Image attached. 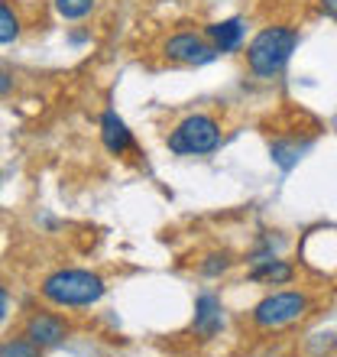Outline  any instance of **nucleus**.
Segmentation results:
<instances>
[{
	"label": "nucleus",
	"instance_id": "423d86ee",
	"mask_svg": "<svg viewBox=\"0 0 337 357\" xmlns=\"http://www.w3.org/2000/svg\"><path fill=\"white\" fill-rule=\"evenodd\" d=\"M23 335L39 348H56L68 338V321L56 312H33L23 325Z\"/></svg>",
	"mask_w": 337,
	"mask_h": 357
},
{
	"label": "nucleus",
	"instance_id": "7ed1b4c3",
	"mask_svg": "<svg viewBox=\"0 0 337 357\" xmlns=\"http://www.w3.org/2000/svg\"><path fill=\"white\" fill-rule=\"evenodd\" d=\"M168 150L178 156H205L221 146V127L211 114H188L175 130L168 133Z\"/></svg>",
	"mask_w": 337,
	"mask_h": 357
},
{
	"label": "nucleus",
	"instance_id": "f03ea898",
	"mask_svg": "<svg viewBox=\"0 0 337 357\" xmlns=\"http://www.w3.org/2000/svg\"><path fill=\"white\" fill-rule=\"evenodd\" d=\"M295 46H299V33L292 26H266L250 39L246 66L256 78H272L289 66Z\"/></svg>",
	"mask_w": 337,
	"mask_h": 357
},
{
	"label": "nucleus",
	"instance_id": "39448f33",
	"mask_svg": "<svg viewBox=\"0 0 337 357\" xmlns=\"http://www.w3.org/2000/svg\"><path fill=\"white\" fill-rule=\"evenodd\" d=\"M162 52H166V59L182 62V66H205V62H211L217 56L211 39L201 36V33H175V36H168Z\"/></svg>",
	"mask_w": 337,
	"mask_h": 357
},
{
	"label": "nucleus",
	"instance_id": "f257e3e1",
	"mask_svg": "<svg viewBox=\"0 0 337 357\" xmlns=\"http://www.w3.org/2000/svg\"><path fill=\"white\" fill-rule=\"evenodd\" d=\"M104 280L91 270H75V266H65V270L49 273L39 292L42 299L58 305V309H84V305H94V302L104 299Z\"/></svg>",
	"mask_w": 337,
	"mask_h": 357
},
{
	"label": "nucleus",
	"instance_id": "6e6552de",
	"mask_svg": "<svg viewBox=\"0 0 337 357\" xmlns=\"http://www.w3.org/2000/svg\"><path fill=\"white\" fill-rule=\"evenodd\" d=\"M244 33H246V23L240 17L221 20V23H211V26L205 29V36L211 39V46H214L217 52H234V49H240Z\"/></svg>",
	"mask_w": 337,
	"mask_h": 357
},
{
	"label": "nucleus",
	"instance_id": "0eeeda50",
	"mask_svg": "<svg viewBox=\"0 0 337 357\" xmlns=\"http://www.w3.org/2000/svg\"><path fill=\"white\" fill-rule=\"evenodd\" d=\"M224 328V309L214 292H201L195 299V319H191V331L198 338H214Z\"/></svg>",
	"mask_w": 337,
	"mask_h": 357
},
{
	"label": "nucleus",
	"instance_id": "ddd939ff",
	"mask_svg": "<svg viewBox=\"0 0 337 357\" xmlns=\"http://www.w3.org/2000/svg\"><path fill=\"white\" fill-rule=\"evenodd\" d=\"M0 357H42V348H39V344H33V341L23 335V338L3 341V348H0Z\"/></svg>",
	"mask_w": 337,
	"mask_h": 357
},
{
	"label": "nucleus",
	"instance_id": "9d476101",
	"mask_svg": "<svg viewBox=\"0 0 337 357\" xmlns=\"http://www.w3.org/2000/svg\"><path fill=\"white\" fill-rule=\"evenodd\" d=\"M292 276H295L292 264L276 260V257H266V260H260V264H253V270H250L253 282H272V286H282V282H289Z\"/></svg>",
	"mask_w": 337,
	"mask_h": 357
},
{
	"label": "nucleus",
	"instance_id": "dca6fc26",
	"mask_svg": "<svg viewBox=\"0 0 337 357\" xmlns=\"http://www.w3.org/2000/svg\"><path fill=\"white\" fill-rule=\"evenodd\" d=\"M321 13H328V17L337 20V0H321Z\"/></svg>",
	"mask_w": 337,
	"mask_h": 357
},
{
	"label": "nucleus",
	"instance_id": "f3484780",
	"mask_svg": "<svg viewBox=\"0 0 337 357\" xmlns=\"http://www.w3.org/2000/svg\"><path fill=\"white\" fill-rule=\"evenodd\" d=\"M0 91L10 94V72H3V75H0Z\"/></svg>",
	"mask_w": 337,
	"mask_h": 357
},
{
	"label": "nucleus",
	"instance_id": "20e7f679",
	"mask_svg": "<svg viewBox=\"0 0 337 357\" xmlns=\"http://www.w3.org/2000/svg\"><path fill=\"white\" fill-rule=\"evenodd\" d=\"M305 312H308V296H305V292L282 289V292H272V296H266V299H260L253 305V325H256V328H282V325L299 321Z\"/></svg>",
	"mask_w": 337,
	"mask_h": 357
},
{
	"label": "nucleus",
	"instance_id": "2eb2a0df",
	"mask_svg": "<svg viewBox=\"0 0 337 357\" xmlns=\"http://www.w3.org/2000/svg\"><path fill=\"white\" fill-rule=\"evenodd\" d=\"M230 264H234V260H230V254H207L205 260H201V266H198V270H201V276H221V273H224Z\"/></svg>",
	"mask_w": 337,
	"mask_h": 357
},
{
	"label": "nucleus",
	"instance_id": "f8f14e48",
	"mask_svg": "<svg viewBox=\"0 0 337 357\" xmlns=\"http://www.w3.org/2000/svg\"><path fill=\"white\" fill-rule=\"evenodd\" d=\"M17 36H19V20H17V13L10 10L7 0H3V3H0V43L10 46V43H17Z\"/></svg>",
	"mask_w": 337,
	"mask_h": 357
},
{
	"label": "nucleus",
	"instance_id": "9b49d317",
	"mask_svg": "<svg viewBox=\"0 0 337 357\" xmlns=\"http://www.w3.org/2000/svg\"><path fill=\"white\" fill-rule=\"evenodd\" d=\"M301 150H305V146H295V143H289V140H276L269 146V156H272V162H279L282 169H292V166L301 160Z\"/></svg>",
	"mask_w": 337,
	"mask_h": 357
},
{
	"label": "nucleus",
	"instance_id": "1a4fd4ad",
	"mask_svg": "<svg viewBox=\"0 0 337 357\" xmlns=\"http://www.w3.org/2000/svg\"><path fill=\"white\" fill-rule=\"evenodd\" d=\"M101 140H104V146L111 153H117V156L133 146V133L127 130V123H123V117L117 111L101 114Z\"/></svg>",
	"mask_w": 337,
	"mask_h": 357
},
{
	"label": "nucleus",
	"instance_id": "4468645a",
	"mask_svg": "<svg viewBox=\"0 0 337 357\" xmlns=\"http://www.w3.org/2000/svg\"><path fill=\"white\" fill-rule=\"evenodd\" d=\"M56 10L62 20H81L94 10V0H56Z\"/></svg>",
	"mask_w": 337,
	"mask_h": 357
}]
</instances>
